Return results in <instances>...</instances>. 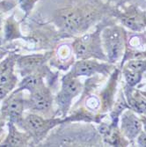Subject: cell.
<instances>
[{"instance_id":"1","label":"cell","mask_w":146,"mask_h":147,"mask_svg":"<svg viewBox=\"0 0 146 147\" xmlns=\"http://www.w3.org/2000/svg\"><path fill=\"white\" fill-rule=\"evenodd\" d=\"M64 122H66V119H45L36 114H29L26 117L22 118L20 122L17 123V125L24 129L26 133H28L31 138L34 139L36 142H39L45 138L50 129Z\"/></svg>"},{"instance_id":"2","label":"cell","mask_w":146,"mask_h":147,"mask_svg":"<svg viewBox=\"0 0 146 147\" xmlns=\"http://www.w3.org/2000/svg\"><path fill=\"white\" fill-rule=\"evenodd\" d=\"M101 40L98 34H89L83 35L73 42L72 48L77 59H90L92 57L107 60V57L103 54Z\"/></svg>"},{"instance_id":"3","label":"cell","mask_w":146,"mask_h":147,"mask_svg":"<svg viewBox=\"0 0 146 147\" xmlns=\"http://www.w3.org/2000/svg\"><path fill=\"white\" fill-rule=\"evenodd\" d=\"M25 108L26 100L23 96V90L18 88L3 100L0 114L5 121L19 123L23 118Z\"/></svg>"},{"instance_id":"4","label":"cell","mask_w":146,"mask_h":147,"mask_svg":"<svg viewBox=\"0 0 146 147\" xmlns=\"http://www.w3.org/2000/svg\"><path fill=\"white\" fill-rule=\"evenodd\" d=\"M124 41V33L119 28H108L103 32L101 44L109 62L114 63L122 56Z\"/></svg>"},{"instance_id":"5","label":"cell","mask_w":146,"mask_h":147,"mask_svg":"<svg viewBox=\"0 0 146 147\" xmlns=\"http://www.w3.org/2000/svg\"><path fill=\"white\" fill-rule=\"evenodd\" d=\"M82 87L83 86L78 80V78L73 76L71 72L63 78L62 88L57 97V101L63 115L67 113L73 98L80 93Z\"/></svg>"},{"instance_id":"6","label":"cell","mask_w":146,"mask_h":147,"mask_svg":"<svg viewBox=\"0 0 146 147\" xmlns=\"http://www.w3.org/2000/svg\"><path fill=\"white\" fill-rule=\"evenodd\" d=\"M52 104V93L50 90L46 87L45 84H42L30 92L29 100H26V108L31 109L34 111L43 113L51 109Z\"/></svg>"},{"instance_id":"7","label":"cell","mask_w":146,"mask_h":147,"mask_svg":"<svg viewBox=\"0 0 146 147\" xmlns=\"http://www.w3.org/2000/svg\"><path fill=\"white\" fill-rule=\"evenodd\" d=\"M142 129L141 120L137 116L135 111L129 109V110L121 115V131L129 140L133 141L137 139Z\"/></svg>"},{"instance_id":"8","label":"cell","mask_w":146,"mask_h":147,"mask_svg":"<svg viewBox=\"0 0 146 147\" xmlns=\"http://www.w3.org/2000/svg\"><path fill=\"white\" fill-rule=\"evenodd\" d=\"M108 68V64L99 63L94 59H80L74 63L71 73L79 78L81 76H92L96 73H105Z\"/></svg>"},{"instance_id":"9","label":"cell","mask_w":146,"mask_h":147,"mask_svg":"<svg viewBox=\"0 0 146 147\" xmlns=\"http://www.w3.org/2000/svg\"><path fill=\"white\" fill-rule=\"evenodd\" d=\"M18 60V56L8 55L4 60L0 61V85L14 89L18 78L14 74V65Z\"/></svg>"},{"instance_id":"10","label":"cell","mask_w":146,"mask_h":147,"mask_svg":"<svg viewBox=\"0 0 146 147\" xmlns=\"http://www.w3.org/2000/svg\"><path fill=\"white\" fill-rule=\"evenodd\" d=\"M46 61V57L43 55H32L21 57L17 60L16 64L20 71V73L25 77L38 71V69Z\"/></svg>"},{"instance_id":"11","label":"cell","mask_w":146,"mask_h":147,"mask_svg":"<svg viewBox=\"0 0 146 147\" xmlns=\"http://www.w3.org/2000/svg\"><path fill=\"white\" fill-rule=\"evenodd\" d=\"M11 122H8L9 133L5 141L0 144V146H7V147H20L26 146L29 144L31 137L28 133L21 132L17 129L16 126Z\"/></svg>"},{"instance_id":"12","label":"cell","mask_w":146,"mask_h":147,"mask_svg":"<svg viewBox=\"0 0 146 147\" xmlns=\"http://www.w3.org/2000/svg\"><path fill=\"white\" fill-rule=\"evenodd\" d=\"M99 132L103 138V141L111 146H124L122 138L120 131L118 130L117 125H108L106 123H100L99 126Z\"/></svg>"},{"instance_id":"13","label":"cell","mask_w":146,"mask_h":147,"mask_svg":"<svg viewBox=\"0 0 146 147\" xmlns=\"http://www.w3.org/2000/svg\"><path fill=\"white\" fill-rule=\"evenodd\" d=\"M127 102L130 109L133 111L145 115L146 114V97L143 95V93H141L138 91L132 90L131 86H128L125 90Z\"/></svg>"},{"instance_id":"14","label":"cell","mask_w":146,"mask_h":147,"mask_svg":"<svg viewBox=\"0 0 146 147\" xmlns=\"http://www.w3.org/2000/svg\"><path fill=\"white\" fill-rule=\"evenodd\" d=\"M81 20L82 17L80 13L72 10H67L62 12L60 16V22L62 26L65 29L70 31H74L78 28Z\"/></svg>"},{"instance_id":"15","label":"cell","mask_w":146,"mask_h":147,"mask_svg":"<svg viewBox=\"0 0 146 147\" xmlns=\"http://www.w3.org/2000/svg\"><path fill=\"white\" fill-rule=\"evenodd\" d=\"M36 72V71H35ZM35 72L26 75L24 77L23 80L19 84V87L21 90H28L30 92L39 87L41 85L44 84L42 74H36Z\"/></svg>"},{"instance_id":"16","label":"cell","mask_w":146,"mask_h":147,"mask_svg":"<svg viewBox=\"0 0 146 147\" xmlns=\"http://www.w3.org/2000/svg\"><path fill=\"white\" fill-rule=\"evenodd\" d=\"M127 100L124 97L123 93H121L120 97L118 98V100H116L115 104H114V110L112 111V120H113V124L117 123L118 121V117L120 116L122 112L124 111V109H130L129 106L127 104Z\"/></svg>"},{"instance_id":"17","label":"cell","mask_w":146,"mask_h":147,"mask_svg":"<svg viewBox=\"0 0 146 147\" xmlns=\"http://www.w3.org/2000/svg\"><path fill=\"white\" fill-rule=\"evenodd\" d=\"M123 75H124V78H125V80H126L128 86H129L131 87H133L136 85H137L142 79V73L131 71L126 67L123 71Z\"/></svg>"},{"instance_id":"18","label":"cell","mask_w":146,"mask_h":147,"mask_svg":"<svg viewBox=\"0 0 146 147\" xmlns=\"http://www.w3.org/2000/svg\"><path fill=\"white\" fill-rule=\"evenodd\" d=\"M126 68L143 74V72L146 71V60L143 59L131 60L127 63Z\"/></svg>"},{"instance_id":"19","label":"cell","mask_w":146,"mask_h":147,"mask_svg":"<svg viewBox=\"0 0 146 147\" xmlns=\"http://www.w3.org/2000/svg\"><path fill=\"white\" fill-rule=\"evenodd\" d=\"M13 89H11V87L0 85V103H2V101L5 99V97L9 94V93Z\"/></svg>"},{"instance_id":"20","label":"cell","mask_w":146,"mask_h":147,"mask_svg":"<svg viewBox=\"0 0 146 147\" xmlns=\"http://www.w3.org/2000/svg\"><path fill=\"white\" fill-rule=\"evenodd\" d=\"M137 143L139 146L146 147V132L142 130L139 133V135L137 138Z\"/></svg>"},{"instance_id":"21","label":"cell","mask_w":146,"mask_h":147,"mask_svg":"<svg viewBox=\"0 0 146 147\" xmlns=\"http://www.w3.org/2000/svg\"><path fill=\"white\" fill-rule=\"evenodd\" d=\"M140 120H141V123H142L143 129L144 132H146V114L142 115V116L140 117Z\"/></svg>"},{"instance_id":"22","label":"cell","mask_w":146,"mask_h":147,"mask_svg":"<svg viewBox=\"0 0 146 147\" xmlns=\"http://www.w3.org/2000/svg\"><path fill=\"white\" fill-rule=\"evenodd\" d=\"M5 120L4 119V117L1 115V114H0V134L3 132L4 130V124H5Z\"/></svg>"},{"instance_id":"23","label":"cell","mask_w":146,"mask_h":147,"mask_svg":"<svg viewBox=\"0 0 146 147\" xmlns=\"http://www.w3.org/2000/svg\"><path fill=\"white\" fill-rule=\"evenodd\" d=\"M6 55H7V52L6 51H4L2 49H0V61H1Z\"/></svg>"},{"instance_id":"24","label":"cell","mask_w":146,"mask_h":147,"mask_svg":"<svg viewBox=\"0 0 146 147\" xmlns=\"http://www.w3.org/2000/svg\"><path fill=\"white\" fill-rule=\"evenodd\" d=\"M144 95H145V97H146V93H144Z\"/></svg>"}]
</instances>
